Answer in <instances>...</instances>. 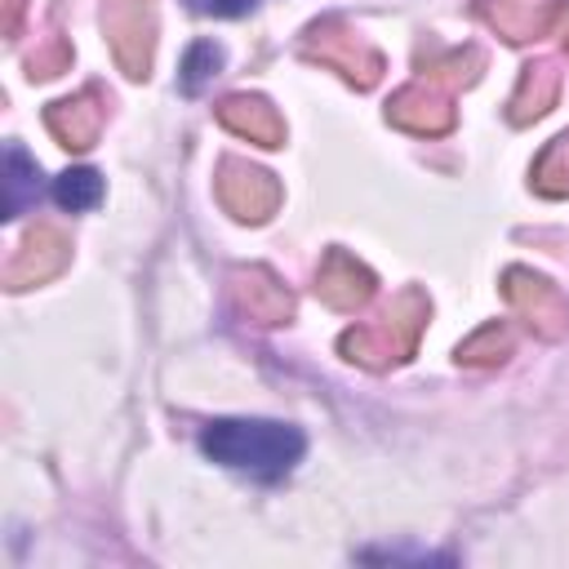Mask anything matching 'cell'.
Here are the masks:
<instances>
[{"label":"cell","instance_id":"6da1fadb","mask_svg":"<svg viewBox=\"0 0 569 569\" xmlns=\"http://www.w3.org/2000/svg\"><path fill=\"white\" fill-rule=\"evenodd\" d=\"M200 449L231 467V471H249L258 480H276L284 471H293V462L302 458L307 440L298 427L289 422H267V418H218L200 431Z\"/></svg>","mask_w":569,"mask_h":569},{"label":"cell","instance_id":"7a4b0ae2","mask_svg":"<svg viewBox=\"0 0 569 569\" xmlns=\"http://www.w3.org/2000/svg\"><path fill=\"white\" fill-rule=\"evenodd\" d=\"M422 320H427V302H422V293L409 289V293H400V298L391 302L387 316L347 329L338 347H342L347 360H360V365H369V369H382V365L405 360V356L413 351Z\"/></svg>","mask_w":569,"mask_h":569},{"label":"cell","instance_id":"3957f363","mask_svg":"<svg viewBox=\"0 0 569 569\" xmlns=\"http://www.w3.org/2000/svg\"><path fill=\"white\" fill-rule=\"evenodd\" d=\"M302 49H307L311 58H320L325 67L342 71L347 80H356L360 89H369V84L382 76V58H378L356 31H347L342 22H316V27L307 31Z\"/></svg>","mask_w":569,"mask_h":569},{"label":"cell","instance_id":"277c9868","mask_svg":"<svg viewBox=\"0 0 569 569\" xmlns=\"http://www.w3.org/2000/svg\"><path fill=\"white\" fill-rule=\"evenodd\" d=\"M102 22H107V36H111V49H116V62L124 67V76H147L151 67V0H107L102 9Z\"/></svg>","mask_w":569,"mask_h":569},{"label":"cell","instance_id":"5b68a950","mask_svg":"<svg viewBox=\"0 0 569 569\" xmlns=\"http://www.w3.org/2000/svg\"><path fill=\"white\" fill-rule=\"evenodd\" d=\"M218 200L236 213V218H249V222H262L276 213L280 204V182L267 173V169H253L244 160H222L218 169Z\"/></svg>","mask_w":569,"mask_h":569},{"label":"cell","instance_id":"8992f818","mask_svg":"<svg viewBox=\"0 0 569 569\" xmlns=\"http://www.w3.org/2000/svg\"><path fill=\"white\" fill-rule=\"evenodd\" d=\"M502 293H507V302H511L542 338H560V333L569 329V302L556 293L551 280H542V276L516 267V271H507Z\"/></svg>","mask_w":569,"mask_h":569},{"label":"cell","instance_id":"52a82bcc","mask_svg":"<svg viewBox=\"0 0 569 569\" xmlns=\"http://www.w3.org/2000/svg\"><path fill=\"white\" fill-rule=\"evenodd\" d=\"M387 116L400 129H409V133H445L453 124V102H449V89L445 84L418 80V84H405L387 102Z\"/></svg>","mask_w":569,"mask_h":569},{"label":"cell","instance_id":"ba28073f","mask_svg":"<svg viewBox=\"0 0 569 569\" xmlns=\"http://www.w3.org/2000/svg\"><path fill=\"white\" fill-rule=\"evenodd\" d=\"M67 249L71 244H67V236L58 227H36L22 240V249L9 258V267H4L9 289H27V284H40V280L58 276L67 267Z\"/></svg>","mask_w":569,"mask_h":569},{"label":"cell","instance_id":"9c48e42d","mask_svg":"<svg viewBox=\"0 0 569 569\" xmlns=\"http://www.w3.org/2000/svg\"><path fill=\"white\" fill-rule=\"evenodd\" d=\"M231 298H236V307H240L249 320H258V325H280V320L293 316L289 289H284L271 271H262V267L236 271V276H231Z\"/></svg>","mask_w":569,"mask_h":569},{"label":"cell","instance_id":"30bf717a","mask_svg":"<svg viewBox=\"0 0 569 569\" xmlns=\"http://www.w3.org/2000/svg\"><path fill=\"white\" fill-rule=\"evenodd\" d=\"M316 293H320L329 307L351 311V307H360V302L373 293V276H369V267H360L351 253L329 249L325 262H320V271H316Z\"/></svg>","mask_w":569,"mask_h":569},{"label":"cell","instance_id":"8fae6325","mask_svg":"<svg viewBox=\"0 0 569 569\" xmlns=\"http://www.w3.org/2000/svg\"><path fill=\"white\" fill-rule=\"evenodd\" d=\"M44 124L53 129V138H58L62 147L84 151V147H93V138H98V129H102V102H98L93 89H84V93H76V98L53 102V107L44 111Z\"/></svg>","mask_w":569,"mask_h":569},{"label":"cell","instance_id":"7c38bea8","mask_svg":"<svg viewBox=\"0 0 569 569\" xmlns=\"http://www.w3.org/2000/svg\"><path fill=\"white\" fill-rule=\"evenodd\" d=\"M218 120H222L231 133L249 138V142H262V147H280V142H284V120H280V111H276L267 98H244V93H236V98H227V102L218 107Z\"/></svg>","mask_w":569,"mask_h":569},{"label":"cell","instance_id":"4fadbf2b","mask_svg":"<svg viewBox=\"0 0 569 569\" xmlns=\"http://www.w3.org/2000/svg\"><path fill=\"white\" fill-rule=\"evenodd\" d=\"M556 93H560V71H556V62L525 67V76H520V84H516V93H511V120L525 124V120L542 116V111L556 102Z\"/></svg>","mask_w":569,"mask_h":569},{"label":"cell","instance_id":"5bb4252c","mask_svg":"<svg viewBox=\"0 0 569 569\" xmlns=\"http://www.w3.org/2000/svg\"><path fill=\"white\" fill-rule=\"evenodd\" d=\"M36 196H40L36 160L18 142H9L4 147V218H18L27 204H36Z\"/></svg>","mask_w":569,"mask_h":569},{"label":"cell","instance_id":"9a60e30c","mask_svg":"<svg viewBox=\"0 0 569 569\" xmlns=\"http://www.w3.org/2000/svg\"><path fill=\"white\" fill-rule=\"evenodd\" d=\"M53 200L71 213L80 209H93L102 200V178L93 169H67L62 178H53Z\"/></svg>","mask_w":569,"mask_h":569},{"label":"cell","instance_id":"2e32d148","mask_svg":"<svg viewBox=\"0 0 569 569\" xmlns=\"http://www.w3.org/2000/svg\"><path fill=\"white\" fill-rule=\"evenodd\" d=\"M533 187L547 196H569V133H560L533 164Z\"/></svg>","mask_w":569,"mask_h":569},{"label":"cell","instance_id":"e0dca14e","mask_svg":"<svg viewBox=\"0 0 569 569\" xmlns=\"http://www.w3.org/2000/svg\"><path fill=\"white\" fill-rule=\"evenodd\" d=\"M218 67H222V49L213 44V40H196L191 49H187V58H182V93H200L213 76H218Z\"/></svg>","mask_w":569,"mask_h":569},{"label":"cell","instance_id":"ac0fdd59","mask_svg":"<svg viewBox=\"0 0 569 569\" xmlns=\"http://www.w3.org/2000/svg\"><path fill=\"white\" fill-rule=\"evenodd\" d=\"M511 351V333L502 329V325H485L480 333H471L462 347H458V360H467V365H493V360H502Z\"/></svg>","mask_w":569,"mask_h":569},{"label":"cell","instance_id":"d6986e66","mask_svg":"<svg viewBox=\"0 0 569 569\" xmlns=\"http://www.w3.org/2000/svg\"><path fill=\"white\" fill-rule=\"evenodd\" d=\"M67 62H71V49L62 40H49L44 49L31 53V76H58Z\"/></svg>","mask_w":569,"mask_h":569},{"label":"cell","instance_id":"ffe728a7","mask_svg":"<svg viewBox=\"0 0 569 569\" xmlns=\"http://www.w3.org/2000/svg\"><path fill=\"white\" fill-rule=\"evenodd\" d=\"M196 13H218V18H236V13H249L253 0H187Z\"/></svg>","mask_w":569,"mask_h":569},{"label":"cell","instance_id":"44dd1931","mask_svg":"<svg viewBox=\"0 0 569 569\" xmlns=\"http://www.w3.org/2000/svg\"><path fill=\"white\" fill-rule=\"evenodd\" d=\"M22 18V0H4V31H13Z\"/></svg>","mask_w":569,"mask_h":569}]
</instances>
